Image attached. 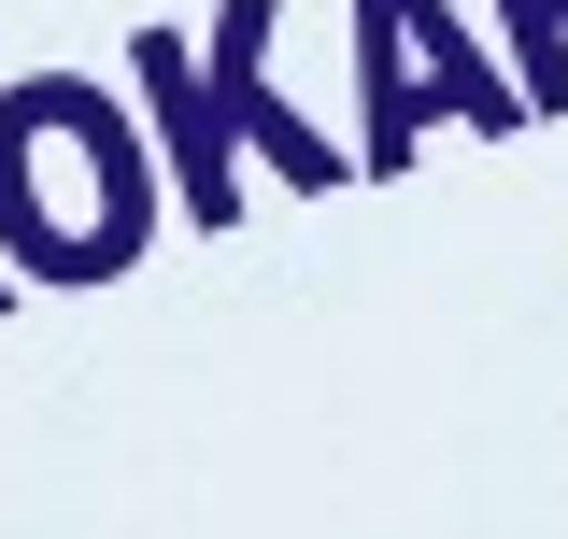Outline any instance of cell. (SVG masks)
I'll list each match as a JSON object with an SVG mask.
<instances>
[]
</instances>
